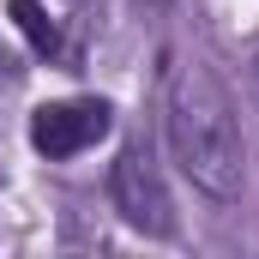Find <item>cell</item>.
I'll use <instances>...</instances> for the list:
<instances>
[{
	"instance_id": "6da1fadb",
	"label": "cell",
	"mask_w": 259,
	"mask_h": 259,
	"mask_svg": "<svg viewBox=\"0 0 259 259\" xmlns=\"http://www.w3.org/2000/svg\"><path fill=\"white\" fill-rule=\"evenodd\" d=\"M163 139L181 175L211 199H235L247 187V151H241V121L229 91L205 61L169 55L163 72Z\"/></svg>"
},
{
	"instance_id": "7a4b0ae2",
	"label": "cell",
	"mask_w": 259,
	"mask_h": 259,
	"mask_svg": "<svg viewBox=\"0 0 259 259\" xmlns=\"http://www.w3.org/2000/svg\"><path fill=\"white\" fill-rule=\"evenodd\" d=\"M109 193H115V211L139 235H175V199H169V187H163V175H157V163H151L145 145H127L115 157Z\"/></svg>"
},
{
	"instance_id": "3957f363",
	"label": "cell",
	"mask_w": 259,
	"mask_h": 259,
	"mask_svg": "<svg viewBox=\"0 0 259 259\" xmlns=\"http://www.w3.org/2000/svg\"><path fill=\"white\" fill-rule=\"evenodd\" d=\"M103 133H109V103H97V97H78V103H42V109L30 115V145H36L49 163L78 157V151L97 145Z\"/></svg>"
},
{
	"instance_id": "277c9868",
	"label": "cell",
	"mask_w": 259,
	"mask_h": 259,
	"mask_svg": "<svg viewBox=\"0 0 259 259\" xmlns=\"http://www.w3.org/2000/svg\"><path fill=\"white\" fill-rule=\"evenodd\" d=\"M6 12H12V24L30 36V49H36V55H61V24H55L36 0H6Z\"/></svg>"
},
{
	"instance_id": "5b68a950",
	"label": "cell",
	"mask_w": 259,
	"mask_h": 259,
	"mask_svg": "<svg viewBox=\"0 0 259 259\" xmlns=\"http://www.w3.org/2000/svg\"><path fill=\"white\" fill-rule=\"evenodd\" d=\"M253 91H259V49H253Z\"/></svg>"
},
{
	"instance_id": "8992f818",
	"label": "cell",
	"mask_w": 259,
	"mask_h": 259,
	"mask_svg": "<svg viewBox=\"0 0 259 259\" xmlns=\"http://www.w3.org/2000/svg\"><path fill=\"white\" fill-rule=\"evenodd\" d=\"M0 84H6V61H0Z\"/></svg>"
}]
</instances>
